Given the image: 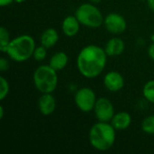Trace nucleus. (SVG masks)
<instances>
[{
	"instance_id": "nucleus-26",
	"label": "nucleus",
	"mask_w": 154,
	"mask_h": 154,
	"mask_svg": "<svg viewBox=\"0 0 154 154\" xmlns=\"http://www.w3.org/2000/svg\"><path fill=\"white\" fill-rule=\"evenodd\" d=\"M92 4H98L101 0H89Z\"/></svg>"
},
{
	"instance_id": "nucleus-5",
	"label": "nucleus",
	"mask_w": 154,
	"mask_h": 154,
	"mask_svg": "<svg viewBox=\"0 0 154 154\" xmlns=\"http://www.w3.org/2000/svg\"><path fill=\"white\" fill-rule=\"evenodd\" d=\"M75 15L79 21L80 24L96 29L99 28L102 24H104V16L101 11L92 3H86L80 5L76 12Z\"/></svg>"
},
{
	"instance_id": "nucleus-22",
	"label": "nucleus",
	"mask_w": 154,
	"mask_h": 154,
	"mask_svg": "<svg viewBox=\"0 0 154 154\" xmlns=\"http://www.w3.org/2000/svg\"><path fill=\"white\" fill-rule=\"evenodd\" d=\"M148 55H149L150 59H152L154 61V42L152 43L148 48Z\"/></svg>"
},
{
	"instance_id": "nucleus-4",
	"label": "nucleus",
	"mask_w": 154,
	"mask_h": 154,
	"mask_svg": "<svg viewBox=\"0 0 154 154\" xmlns=\"http://www.w3.org/2000/svg\"><path fill=\"white\" fill-rule=\"evenodd\" d=\"M32 80L36 89L42 94L52 93L58 86L57 71L49 64L41 65L34 70Z\"/></svg>"
},
{
	"instance_id": "nucleus-7",
	"label": "nucleus",
	"mask_w": 154,
	"mask_h": 154,
	"mask_svg": "<svg viewBox=\"0 0 154 154\" xmlns=\"http://www.w3.org/2000/svg\"><path fill=\"white\" fill-rule=\"evenodd\" d=\"M96 117L99 122H111L115 116V107L112 102L106 97H100L97 100L94 107Z\"/></svg>"
},
{
	"instance_id": "nucleus-1",
	"label": "nucleus",
	"mask_w": 154,
	"mask_h": 154,
	"mask_svg": "<svg viewBox=\"0 0 154 154\" xmlns=\"http://www.w3.org/2000/svg\"><path fill=\"white\" fill-rule=\"evenodd\" d=\"M106 61L107 54L105 49L90 44L79 51L77 57V68L83 77L95 79L103 72Z\"/></svg>"
},
{
	"instance_id": "nucleus-20",
	"label": "nucleus",
	"mask_w": 154,
	"mask_h": 154,
	"mask_svg": "<svg viewBox=\"0 0 154 154\" xmlns=\"http://www.w3.org/2000/svg\"><path fill=\"white\" fill-rule=\"evenodd\" d=\"M47 56V48H45L44 46L41 45L35 48L34 52H33V59L37 61H42Z\"/></svg>"
},
{
	"instance_id": "nucleus-23",
	"label": "nucleus",
	"mask_w": 154,
	"mask_h": 154,
	"mask_svg": "<svg viewBox=\"0 0 154 154\" xmlns=\"http://www.w3.org/2000/svg\"><path fill=\"white\" fill-rule=\"evenodd\" d=\"M14 2V0H0V5L2 7L4 6H7L9 5H11Z\"/></svg>"
},
{
	"instance_id": "nucleus-11",
	"label": "nucleus",
	"mask_w": 154,
	"mask_h": 154,
	"mask_svg": "<svg viewBox=\"0 0 154 154\" xmlns=\"http://www.w3.org/2000/svg\"><path fill=\"white\" fill-rule=\"evenodd\" d=\"M61 29L66 36L73 37L79 33L80 29V23L76 15H68L62 21Z\"/></svg>"
},
{
	"instance_id": "nucleus-27",
	"label": "nucleus",
	"mask_w": 154,
	"mask_h": 154,
	"mask_svg": "<svg viewBox=\"0 0 154 154\" xmlns=\"http://www.w3.org/2000/svg\"><path fill=\"white\" fill-rule=\"evenodd\" d=\"M25 1H27V0H14V2H16V3H18V4L23 3V2H25Z\"/></svg>"
},
{
	"instance_id": "nucleus-16",
	"label": "nucleus",
	"mask_w": 154,
	"mask_h": 154,
	"mask_svg": "<svg viewBox=\"0 0 154 154\" xmlns=\"http://www.w3.org/2000/svg\"><path fill=\"white\" fill-rule=\"evenodd\" d=\"M143 95L148 102L154 104V79L145 83L143 88Z\"/></svg>"
},
{
	"instance_id": "nucleus-24",
	"label": "nucleus",
	"mask_w": 154,
	"mask_h": 154,
	"mask_svg": "<svg viewBox=\"0 0 154 154\" xmlns=\"http://www.w3.org/2000/svg\"><path fill=\"white\" fill-rule=\"evenodd\" d=\"M147 5L148 7L154 12V0H147Z\"/></svg>"
},
{
	"instance_id": "nucleus-21",
	"label": "nucleus",
	"mask_w": 154,
	"mask_h": 154,
	"mask_svg": "<svg viewBox=\"0 0 154 154\" xmlns=\"http://www.w3.org/2000/svg\"><path fill=\"white\" fill-rule=\"evenodd\" d=\"M8 69H9V62L7 59L5 57H1L0 58V70L4 72V71H6Z\"/></svg>"
},
{
	"instance_id": "nucleus-3",
	"label": "nucleus",
	"mask_w": 154,
	"mask_h": 154,
	"mask_svg": "<svg viewBox=\"0 0 154 154\" xmlns=\"http://www.w3.org/2000/svg\"><path fill=\"white\" fill-rule=\"evenodd\" d=\"M35 48L34 39L28 34H23L11 40L5 53L14 61L23 62L32 57Z\"/></svg>"
},
{
	"instance_id": "nucleus-9",
	"label": "nucleus",
	"mask_w": 154,
	"mask_h": 154,
	"mask_svg": "<svg viewBox=\"0 0 154 154\" xmlns=\"http://www.w3.org/2000/svg\"><path fill=\"white\" fill-rule=\"evenodd\" d=\"M103 82L106 88L110 92H118L125 86V79L118 71H110L106 73Z\"/></svg>"
},
{
	"instance_id": "nucleus-17",
	"label": "nucleus",
	"mask_w": 154,
	"mask_h": 154,
	"mask_svg": "<svg viewBox=\"0 0 154 154\" xmlns=\"http://www.w3.org/2000/svg\"><path fill=\"white\" fill-rule=\"evenodd\" d=\"M11 42L9 32L6 28L1 27L0 28V51L2 52H6L8 45Z\"/></svg>"
},
{
	"instance_id": "nucleus-19",
	"label": "nucleus",
	"mask_w": 154,
	"mask_h": 154,
	"mask_svg": "<svg viewBox=\"0 0 154 154\" xmlns=\"http://www.w3.org/2000/svg\"><path fill=\"white\" fill-rule=\"evenodd\" d=\"M9 83L8 81L4 78H0V100L3 101L9 93Z\"/></svg>"
},
{
	"instance_id": "nucleus-2",
	"label": "nucleus",
	"mask_w": 154,
	"mask_h": 154,
	"mask_svg": "<svg viewBox=\"0 0 154 154\" xmlns=\"http://www.w3.org/2000/svg\"><path fill=\"white\" fill-rule=\"evenodd\" d=\"M116 129L107 122L98 121L89 131L90 145L99 152H106L111 149L116 143Z\"/></svg>"
},
{
	"instance_id": "nucleus-14",
	"label": "nucleus",
	"mask_w": 154,
	"mask_h": 154,
	"mask_svg": "<svg viewBox=\"0 0 154 154\" xmlns=\"http://www.w3.org/2000/svg\"><path fill=\"white\" fill-rule=\"evenodd\" d=\"M41 45L47 49L52 48L59 41V33L54 28H48L44 30L40 38Z\"/></svg>"
},
{
	"instance_id": "nucleus-15",
	"label": "nucleus",
	"mask_w": 154,
	"mask_h": 154,
	"mask_svg": "<svg viewBox=\"0 0 154 154\" xmlns=\"http://www.w3.org/2000/svg\"><path fill=\"white\" fill-rule=\"evenodd\" d=\"M68 62H69L68 55L63 51H59V52L54 53L51 56V58L49 61V65L58 72V71L65 69Z\"/></svg>"
},
{
	"instance_id": "nucleus-13",
	"label": "nucleus",
	"mask_w": 154,
	"mask_h": 154,
	"mask_svg": "<svg viewBox=\"0 0 154 154\" xmlns=\"http://www.w3.org/2000/svg\"><path fill=\"white\" fill-rule=\"evenodd\" d=\"M132 124V116L129 113L122 111L115 114L114 117L111 120V125L115 127L116 130L122 131L127 129Z\"/></svg>"
},
{
	"instance_id": "nucleus-28",
	"label": "nucleus",
	"mask_w": 154,
	"mask_h": 154,
	"mask_svg": "<svg viewBox=\"0 0 154 154\" xmlns=\"http://www.w3.org/2000/svg\"><path fill=\"white\" fill-rule=\"evenodd\" d=\"M152 37H153L154 38V35H152ZM152 41H153V42H154V39H152Z\"/></svg>"
},
{
	"instance_id": "nucleus-25",
	"label": "nucleus",
	"mask_w": 154,
	"mask_h": 154,
	"mask_svg": "<svg viewBox=\"0 0 154 154\" xmlns=\"http://www.w3.org/2000/svg\"><path fill=\"white\" fill-rule=\"evenodd\" d=\"M4 107H3V106H0V119H3V117H4Z\"/></svg>"
},
{
	"instance_id": "nucleus-18",
	"label": "nucleus",
	"mask_w": 154,
	"mask_h": 154,
	"mask_svg": "<svg viewBox=\"0 0 154 154\" xmlns=\"http://www.w3.org/2000/svg\"><path fill=\"white\" fill-rule=\"evenodd\" d=\"M142 130L150 135H154V115L145 117L142 122Z\"/></svg>"
},
{
	"instance_id": "nucleus-10",
	"label": "nucleus",
	"mask_w": 154,
	"mask_h": 154,
	"mask_svg": "<svg viewBox=\"0 0 154 154\" xmlns=\"http://www.w3.org/2000/svg\"><path fill=\"white\" fill-rule=\"evenodd\" d=\"M38 107L42 115L50 116L56 109V100L51 93L42 94L38 100Z\"/></svg>"
},
{
	"instance_id": "nucleus-8",
	"label": "nucleus",
	"mask_w": 154,
	"mask_h": 154,
	"mask_svg": "<svg viewBox=\"0 0 154 154\" xmlns=\"http://www.w3.org/2000/svg\"><path fill=\"white\" fill-rule=\"evenodd\" d=\"M104 26L112 34H121L127 27L125 17L117 13H110L104 18Z\"/></svg>"
},
{
	"instance_id": "nucleus-12",
	"label": "nucleus",
	"mask_w": 154,
	"mask_h": 154,
	"mask_svg": "<svg viewBox=\"0 0 154 154\" xmlns=\"http://www.w3.org/2000/svg\"><path fill=\"white\" fill-rule=\"evenodd\" d=\"M125 42L121 38H112L110 39L105 47V51L109 57H115V56H119L125 51Z\"/></svg>"
},
{
	"instance_id": "nucleus-6",
	"label": "nucleus",
	"mask_w": 154,
	"mask_h": 154,
	"mask_svg": "<svg viewBox=\"0 0 154 154\" xmlns=\"http://www.w3.org/2000/svg\"><path fill=\"white\" fill-rule=\"evenodd\" d=\"M74 100L77 107L80 111L84 113H89L94 110L97 99L93 89L84 87L79 88L76 92L74 96Z\"/></svg>"
}]
</instances>
